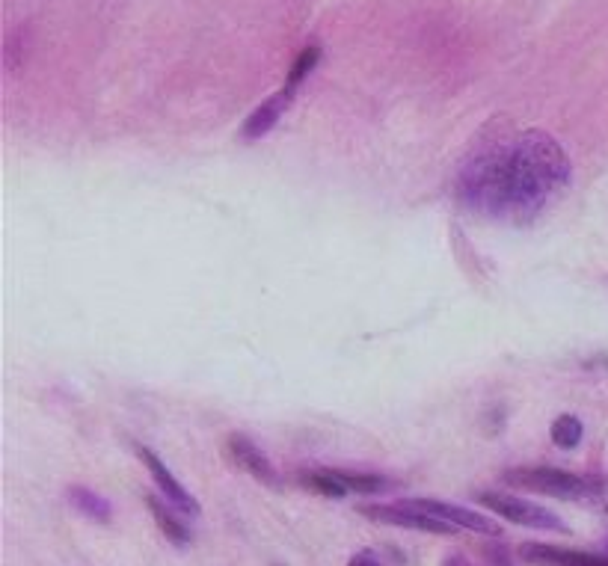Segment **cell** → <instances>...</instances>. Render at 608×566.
I'll list each match as a JSON object with an SVG mask.
<instances>
[{"label":"cell","instance_id":"6da1fadb","mask_svg":"<svg viewBox=\"0 0 608 566\" xmlns=\"http://www.w3.org/2000/svg\"><path fill=\"white\" fill-rule=\"evenodd\" d=\"M570 175L564 146L549 131L525 128L472 155L457 178V199L484 220L525 226L558 205Z\"/></svg>","mask_w":608,"mask_h":566},{"label":"cell","instance_id":"7a4b0ae2","mask_svg":"<svg viewBox=\"0 0 608 566\" xmlns=\"http://www.w3.org/2000/svg\"><path fill=\"white\" fill-rule=\"evenodd\" d=\"M505 481L511 486H520L528 492H540V495H552L561 501H582L588 495L597 492V486L591 484L582 475H573L567 469L558 466H525V469H508Z\"/></svg>","mask_w":608,"mask_h":566},{"label":"cell","instance_id":"3957f363","mask_svg":"<svg viewBox=\"0 0 608 566\" xmlns=\"http://www.w3.org/2000/svg\"><path fill=\"white\" fill-rule=\"evenodd\" d=\"M478 504H484L487 510H493L496 516L514 522V525H522V528H534V531H555V534H567L570 528L564 525V519L528 498H520V495H508V492H493V489H484L475 495Z\"/></svg>","mask_w":608,"mask_h":566},{"label":"cell","instance_id":"277c9868","mask_svg":"<svg viewBox=\"0 0 608 566\" xmlns=\"http://www.w3.org/2000/svg\"><path fill=\"white\" fill-rule=\"evenodd\" d=\"M356 510L377 525H395V528H410V531H422V534H457L460 531L451 522H442L425 510H416L407 498L398 504H380V501L377 504H359Z\"/></svg>","mask_w":608,"mask_h":566},{"label":"cell","instance_id":"5b68a950","mask_svg":"<svg viewBox=\"0 0 608 566\" xmlns=\"http://www.w3.org/2000/svg\"><path fill=\"white\" fill-rule=\"evenodd\" d=\"M416 510H425L442 522H451L454 528L460 531H472V534H484V537H499L502 528L499 522H493L490 516H481L469 507H460V504H448V501H436V498H407Z\"/></svg>","mask_w":608,"mask_h":566},{"label":"cell","instance_id":"8992f818","mask_svg":"<svg viewBox=\"0 0 608 566\" xmlns=\"http://www.w3.org/2000/svg\"><path fill=\"white\" fill-rule=\"evenodd\" d=\"M137 457L143 460V466L149 469L155 486L161 489V495L173 504L178 513H187V516H199V501L184 489V486L175 481V475L167 469V463L146 445H137Z\"/></svg>","mask_w":608,"mask_h":566},{"label":"cell","instance_id":"52a82bcc","mask_svg":"<svg viewBox=\"0 0 608 566\" xmlns=\"http://www.w3.org/2000/svg\"><path fill=\"white\" fill-rule=\"evenodd\" d=\"M226 451H229V457H232V463L238 466V469H244L247 475H253L259 484L264 486H279L282 484V478H279V472H276V466L261 454V448L250 439V436H244V433H232L229 439H226Z\"/></svg>","mask_w":608,"mask_h":566},{"label":"cell","instance_id":"ba28073f","mask_svg":"<svg viewBox=\"0 0 608 566\" xmlns=\"http://www.w3.org/2000/svg\"><path fill=\"white\" fill-rule=\"evenodd\" d=\"M294 89L297 86H282L279 92H273L267 101H261L259 107L244 119V128H241V137L247 140V143H253V140H261L264 134H270L273 128H276V122L285 116V110L291 107V101H294Z\"/></svg>","mask_w":608,"mask_h":566},{"label":"cell","instance_id":"9c48e42d","mask_svg":"<svg viewBox=\"0 0 608 566\" xmlns=\"http://www.w3.org/2000/svg\"><path fill=\"white\" fill-rule=\"evenodd\" d=\"M520 555L525 564L534 566H608V558L603 555L573 552V549H558V546H543V543H525Z\"/></svg>","mask_w":608,"mask_h":566},{"label":"cell","instance_id":"30bf717a","mask_svg":"<svg viewBox=\"0 0 608 566\" xmlns=\"http://www.w3.org/2000/svg\"><path fill=\"white\" fill-rule=\"evenodd\" d=\"M146 504H149V510H152V516H155V522H158V528H161V534L173 543V546H187L190 540H193V531H190V525L175 513V507L164 498V495H146Z\"/></svg>","mask_w":608,"mask_h":566},{"label":"cell","instance_id":"8fae6325","mask_svg":"<svg viewBox=\"0 0 608 566\" xmlns=\"http://www.w3.org/2000/svg\"><path fill=\"white\" fill-rule=\"evenodd\" d=\"M69 501H72L87 519H92V522L107 525V522L113 519V507H110V501L101 498L98 492L87 489V486H69Z\"/></svg>","mask_w":608,"mask_h":566},{"label":"cell","instance_id":"7c38bea8","mask_svg":"<svg viewBox=\"0 0 608 566\" xmlns=\"http://www.w3.org/2000/svg\"><path fill=\"white\" fill-rule=\"evenodd\" d=\"M300 481L309 489L327 495V498H345L350 492L345 481H342V475H339V469H312V472H303Z\"/></svg>","mask_w":608,"mask_h":566},{"label":"cell","instance_id":"4fadbf2b","mask_svg":"<svg viewBox=\"0 0 608 566\" xmlns=\"http://www.w3.org/2000/svg\"><path fill=\"white\" fill-rule=\"evenodd\" d=\"M549 436H552V442H555L558 448L573 451V448H579V442H582V436H585V424H582L576 415H558V418L552 421V427H549Z\"/></svg>","mask_w":608,"mask_h":566},{"label":"cell","instance_id":"5bb4252c","mask_svg":"<svg viewBox=\"0 0 608 566\" xmlns=\"http://www.w3.org/2000/svg\"><path fill=\"white\" fill-rule=\"evenodd\" d=\"M342 481L348 486L350 492H359V495H380L383 489H389V481L380 478V475H368V472H345L339 469Z\"/></svg>","mask_w":608,"mask_h":566},{"label":"cell","instance_id":"9a60e30c","mask_svg":"<svg viewBox=\"0 0 608 566\" xmlns=\"http://www.w3.org/2000/svg\"><path fill=\"white\" fill-rule=\"evenodd\" d=\"M318 60H321V48H318L315 42L306 45V48L297 54V60H294V66H291V72H288V86H297L309 72H315Z\"/></svg>","mask_w":608,"mask_h":566},{"label":"cell","instance_id":"2e32d148","mask_svg":"<svg viewBox=\"0 0 608 566\" xmlns=\"http://www.w3.org/2000/svg\"><path fill=\"white\" fill-rule=\"evenodd\" d=\"M348 566H383V564H380V558H377L374 552H356V555L348 561Z\"/></svg>","mask_w":608,"mask_h":566},{"label":"cell","instance_id":"e0dca14e","mask_svg":"<svg viewBox=\"0 0 608 566\" xmlns=\"http://www.w3.org/2000/svg\"><path fill=\"white\" fill-rule=\"evenodd\" d=\"M487 558H490V564L493 566H511V558H508V549H505V546H493Z\"/></svg>","mask_w":608,"mask_h":566},{"label":"cell","instance_id":"ac0fdd59","mask_svg":"<svg viewBox=\"0 0 608 566\" xmlns=\"http://www.w3.org/2000/svg\"><path fill=\"white\" fill-rule=\"evenodd\" d=\"M442 566H475L469 558H463V555H448L445 561H442Z\"/></svg>","mask_w":608,"mask_h":566},{"label":"cell","instance_id":"d6986e66","mask_svg":"<svg viewBox=\"0 0 608 566\" xmlns=\"http://www.w3.org/2000/svg\"><path fill=\"white\" fill-rule=\"evenodd\" d=\"M273 566H279V564H273Z\"/></svg>","mask_w":608,"mask_h":566}]
</instances>
